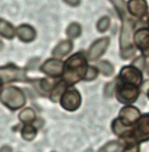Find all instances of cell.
<instances>
[{
    "label": "cell",
    "instance_id": "8",
    "mask_svg": "<svg viewBox=\"0 0 149 152\" xmlns=\"http://www.w3.org/2000/svg\"><path fill=\"white\" fill-rule=\"evenodd\" d=\"M140 95L139 87L131 85H120L117 88V99L123 104H131L137 100Z\"/></svg>",
    "mask_w": 149,
    "mask_h": 152
},
{
    "label": "cell",
    "instance_id": "18",
    "mask_svg": "<svg viewBox=\"0 0 149 152\" xmlns=\"http://www.w3.org/2000/svg\"><path fill=\"white\" fill-rule=\"evenodd\" d=\"M66 85L63 82H60L58 84H56V86L54 87V89L52 90V92L49 96V99L53 101V102H56L58 101V99L63 96L65 91H66Z\"/></svg>",
    "mask_w": 149,
    "mask_h": 152
},
{
    "label": "cell",
    "instance_id": "13",
    "mask_svg": "<svg viewBox=\"0 0 149 152\" xmlns=\"http://www.w3.org/2000/svg\"><path fill=\"white\" fill-rule=\"evenodd\" d=\"M129 12L138 18L144 17L148 12V4L144 0H132L127 3Z\"/></svg>",
    "mask_w": 149,
    "mask_h": 152
},
{
    "label": "cell",
    "instance_id": "12",
    "mask_svg": "<svg viewBox=\"0 0 149 152\" xmlns=\"http://www.w3.org/2000/svg\"><path fill=\"white\" fill-rule=\"evenodd\" d=\"M134 43L145 55L149 54V29L140 28L134 34Z\"/></svg>",
    "mask_w": 149,
    "mask_h": 152
},
{
    "label": "cell",
    "instance_id": "31",
    "mask_svg": "<svg viewBox=\"0 0 149 152\" xmlns=\"http://www.w3.org/2000/svg\"><path fill=\"white\" fill-rule=\"evenodd\" d=\"M65 2L68 3V4H71V5H77L80 3V1H65Z\"/></svg>",
    "mask_w": 149,
    "mask_h": 152
},
{
    "label": "cell",
    "instance_id": "26",
    "mask_svg": "<svg viewBox=\"0 0 149 152\" xmlns=\"http://www.w3.org/2000/svg\"><path fill=\"white\" fill-rule=\"evenodd\" d=\"M145 65H146V60L143 56H139L137 57L133 62H132V66L135 67L136 69H138L139 70H142L144 69L145 68Z\"/></svg>",
    "mask_w": 149,
    "mask_h": 152
},
{
    "label": "cell",
    "instance_id": "1",
    "mask_svg": "<svg viewBox=\"0 0 149 152\" xmlns=\"http://www.w3.org/2000/svg\"><path fill=\"white\" fill-rule=\"evenodd\" d=\"M88 69L85 55L78 52L71 56L63 64V82L66 86H72L84 79Z\"/></svg>",
    "mask_w": 149,
    "mask_h": 152
},
{
    "label": "cell",
    "instance_id": "15",
    "mask_svg": "<svg viewBox=\"0 0 149 152\" xmlns=\"http://www.w3.org/2000/svg\"><path fill=\"white\" fill-rule=\"evenodd\" d=\"M72 48H73V43L70 41L66 40L63 42H61L54 48L53 55L56 57H63L72 50Z\"/></svg>",
    "mask_w": 149,
    "mask_h": 152
},
{
    "label": "cell",
    "instance_id": "34",
    "mask_svg": "<svg viewBox=\"0 0 149 152\" xmlns=\"http://www.w3.org/2000/svg\"><path fill=\"white\" fill-rule=\"evenodd\" d=\"M148 99H149V89H148Z\"/></svg>",
    "mask_w": 149,
    "mask_h": 152
},
{
    "label": "cell",
    "instance_id": "9",
    "mask_svg": "<svg viewBox=\"0 0 149 152\" xmlns=\"http://www.w3.org/2000/svg\"><path fill=\"white\" fill-rule=\"evenodd\" d=\"M140 117V112L139 109L135 107L128 106L120 110L119 117L118 119L125 127L131 128L132 125H134L137 122Z\"/></svg>",
    "mask_w": 149,
    "mask_h": 152
},
{
    "label": "cell",
    "instance_id": "27",
    "mask_svg": "<svg viewBox=\"0 0 149 152\" xmlns=\"http://www.w3.org/2000/svg\"><path fill=\"white\" fill-rule=\"evenodd\" d=\"M116 7V9L118 10V13L123 16L125 14V8H124V5H125V2L124 1H113L112 2Z\"/></svg>",
    "mask_w": 149,
    "mask_h": 152
},
{
    "label": "cell",
    "instance_id": "22",
    "mask_svg": "<svg viewBox=\"0 0 149 152\" xmlns=\"http://www.w3.org/2000/svg\"><path fill=\"white\" fill-rule=\"evenodd\" d=\"M98 70H100L105 76L109 77V76H111L114 72V67L113 65L109 63L108 61H101L98 63L97 64V68Z\"/></svg>",
    "mask_w": 149,
    "mask_h": 152
},
{
    "label": "cell",
    "instance_id": "2",
    "mask_svg": "<svg viewBox=\"0 0 149 152\" xmlns=\"http://www.w3.org/2000/svg\"><path fill=\"white\" fill-rule=\"evenodd\" d=\"M0 100L11 110H18L25 104V96L21 89L16 86H9L1 91Z\"/></svg>",
    "mask_w": 149,
    "mask_h": 152
},
{
    "label": "cell",
    "instance_id": "32",
    "mask_svg": "<svg viewBox=\"0 0 149 152\" xmlns=\"http://www.w3.org/2000/svg\"><path fill=\"white\" fill-rule=\"evenodd\" d=\"M3 47H4V43L2 42V41H0V50L3 48Z\"/></svg>",
    "mask_w": 149,
    "mask_h": 152
},
{
    "label": "cell",
    "instance_id": "33",
    "mask_svg": "<svg viewBox=\"0 0 149 152\" xmlns=\"http://www.w3.org/2000/svg\"><path fill=\"white\" fill-rule=\"evenodd\" d=\"M147 72H148V74L149 75V64L148 65V67H147Z\"/></svg>",
    "mask_w": 149,
    "mask_h": 152
},
{
    "label": "cell",
    "instance_id": "23",
    "mask_svg": "<svg viewBox=\"0 0 149 152\" xmlns=\"http://www.w3.org/2000/svg\"><path fill=\"white\" fill-rule=\"evenodd\" d=\"M121 148V144L118 141H111L104 145L98 152H118Z\"/></svg>",
    "mask_w": 149,
    "mask_h": 152
},
{
    "label": "cell",
    "instance_id": "6",
    "mask_svg": "<svg viewBox=\"0 0 149 152\" xmlns=\"http://www.w3.org/2000/svg\"><path fill=\"white\" fill-rule=\"evenodd\" d=\"M118 77L124 85H131L139 87L142 83L141 71L132 65L123 67L120 70Z\"/></svg>",
    "mask_w": 149,
    "mask_h": 152
},
{
    "label": "cell",
    "instance_id": "30",
    "mask_svg": "<svg viewBox=\"0 0 149 152\" xmlns=\"http://www.w3.org/2000/svg\"><path fill=\"white\" fill-rule=\"evenodd\" d=\"M0 152H12V148L9 146H3L0 149Z\"/></svg>",
    "mask_w": 149,
    "mask_h": 152
},
{
    "label": "cell",
    "instance_id": "20",
    "mask_svg": "<svg viewBox=\"0 0 149 152\" xmlns=\"http://www.w3.org/2000/svg\"><path fill=\"white\" fill-rule=\"evenodd\" d=\"M37 134V129L31 124H26L23 127L21 130L22 137L26 141H32Z\"/></svg>",
    "mask_w": 149,
    "mask_h": 152
},
{
    "label": "cell",
    "instance_id": "11",
    "mask_svg": "<svg viewBox=\"0 0 149 152\" xmlns=\"http://www.w3.org/2000/svg\"><path fill=\"white\" fill-rule=\"evenodd\" d=\"M41 70L50 77H58L63 75V63L59 59H48L41 67Z\"/></svg>",
    "mask_w": 149,
    "mask_h": 152
},
{
    "label": "cell",
    "instance_id": "21",
    "mask_svg": "<svg viewBox=\"0 0 149 152\" xmlns=\"http://www.w3.org/2000/svg\"><path fill=\"white\" fill-rule=\"evenodd\" d=\"M82 32L81 26L78 23H72L67 28V35L70 39L77 38Z\"/></svg>",
    "mask_w": 149,
    "mask_h": 152
},
{
    "label": "cell",
    "instance_id": "14",
    "mask_svg": "<svg viewBox=\"0 0 149 152\" xmlns=\"http://www.w3.org/2000/svg\"><path fill=\"white\" fill-rule=\"evenodd\" d=\"M17 35L24 42H31L36 37V32L34 28L29 25L24 24L17 28Z\"/></svg>",
    "mask_w": 149,
    "mask_h": 152
},
{
    "label": "cell",
    "instance_id": "3",
    "mask_svg": "<svg viewBox=\"0 0 149 152\" xmlns=\"http://www.w3.org/2000/svg\"><path fill=\"white\" fill-rule=\"evenodd\" d=\"M126 139L134 143L149 141V113L140 115L135 126L130 129Z\"/></svg>",
    "mask_w": 149,
    "mask_h": 152
},
{
    "label": "cell",
    "instance_id": "35",
    "mask_svg": "<svg viewBox=\"0 0 149 152\" xmlns=\"http://www.w3.org/2000/svg\"><path fill=\"white\" fill-rule=\"evenodd\" d=\"M148 25H149V15H148Z\"/></svg>",
    "mask_w": 149,
    "mask_h": 152
},
{
    "label": "cell",
    "instance_id": "25",
    "mask_svg": "<svg viewBox=\"0 0 149 152\" xmlns=\"http://www.w3.org/2000/svg\"><path fill=\"white\" fill-rule=\"evenodd\" d=\"M98 76V69L96 67H88V69L86 71L84 80L86 81H92L97 78Z\"/></svg>",
    "mask_w": 149,
    "mask_h": 152
},
{
    "label": "cell",
    "instance_id": "4",
    "mask_svg": "<svg viewBox=\"0 0 149 152\" xmlns=\"http://www.w3.org/2000/svg\"><path fill=\"white\" fill-rule=\"evenodd\" d=\"M133 22L130 20H125L123 21L121 33H120V49H121V56L125 60L130 58L134 55V48L132 43V31H133Z\"/></svg>",
    "mask_w": 149,
    "mask_h": 152
},
{
    "label": "cell",
    "instance_id": "16",
    "mask_svg": "<svg viewBox=\"0 0 149 152\" xmlns=\"http://www.w3.org/2000/svg\"><path fill=\"white\" fill-rule=\"evenodd\" d=\"M0 35L9 40L12 39L15 35L14 27L3 19H0Z\"/></svg>",
    "mask_w": 149,
    "mask_h": 152
},
{
    "label": "cell",
    "instance_id": "17",
    "mask_svg": "<svg viewBox=\"0 0 149 152\" xmlns=\"http://www.w3.org/2000/svg\"><path fill=\"white\" fill-rule=\"evenodd\" d=\"M35 117H36L35 112L31 107H26V108L23 109L19 114L20 121L25 124H31L32 122L34 121Z\"/></svg>",
    "mask_w": 149,
    "mask_h": 152
},
{
    "label": "cell",
    "instance_id": "7",
    "mask_svg": "<svg viewBox=\"0 0 149 152\" xmlns=\"http://www.w3.org/2000/svg\"><path fill=\"white\" fill-rule=\"evenodd\" d=\"M82 98L79 91L75 88H70L65 91L61 97V106L65 110L73 112L79 108Z\"/></svg>",
    "mask_w": 149,
    "mask_h": 152
},
{
    "label": "cell",
    "instance_id": "36",
    "mask_svg": "<svg viewBox=\"0 0 149 152\" xmlns=\"http://www.w3.org/2000/svg\"><path fill=\"white\" fill-rule=\"evenodd\" d=\"M0 89H1V86H0Z\"/></svg>",
    "mask_w": 149,
    "mask_h": 152
},
{
    "label": "cell",
    "instance_id": "19",
    "mask_svg": "<svg viewBox=\"0 0 149 152\" xmlns=\"http://www.w3.org/2000/svg\"><path fill=\"white\" fill-rule=\"evenodd\" d=\"M34 86L38 89L40 88L41 91L43 92H47L54 89V87L56 86V83L55 81H51L47 78H42V79H39L38 81H36Z\"/></svg>",
    "mask_w": 149,
    "mask_h": 152
},
{
    "label": "cell",
    "instance_id": "5",
    "mask_svg": "<svg viewBox=\"0 0 149 152\" xmlns=\"http://www.w3.org/2000/svg\"><path fill=\"white\" fill-rule=\"evenodd\" d=\"M29 78L26 77L25 70L17 66L10 65L0 67V83L10 82H28Z\"/></svg>",
    "mask_w": 149,
    "mask_h": 152
},
{
    "label": "cell",
    "instance_id": "29",
    "mask_svg": "<svg viewBox=\"0 0 149 152\" xmlns=\"http://www.w3.org/2000/svg\"><path fill=\"white\" fill-rule=\"evenodd\" d=\"M115 85H116L115 82H110V83H108L106 86H105V93L106 96H108V97H110L111 96V94L113 93V91L115 89Z\"/></svg>",
    "mask_w": 149,
    "mask_h": 152
},
{
    "label": "cell",
    "instance_id": "24",
    "mask_svg": "<svg viewBox=\"0 0 149 152\" xmlns=\"http://www.w3.org/2000/svg\"><path fill=\"white\" fill-rule=\"evenodd\" d=\"M110 24V18L107 17V16H105V17L101 18V19L98 20L97 25V30H98L100 33H104V32H105L107 29L109 28Z\"/></svg>",
    "mask_w": 149,
    "mask_h": 152
},
{
    "label": "cell",
    "instance_id": "28",
    "mask_svg": "<svg viewBox=\"0 0 149 152\" xmlns=\"http://www.w3.org/2000/svg\"><path fill=\"white\" fill-rule=\"evenodd\" d=\"M122 152H140V145L138 143L131 142Z\"/></svg>",
    "mask_w": 149,
    "mask_h": 152
},
{
    "label": "cell",
    "instance_id": "10",
    "mask_svg": "<svg viewBox=\"0 0 149 152\" xmlns=\"http://www.w3.org/2000/svg\"><path fill=\"white\" fill-rule=\"evenodd\" d=\"M110 44V38L104 37L97 41H96L92 44L89 49L88 56L90 61H96L99 59L106 51L107 48Z\"/></svg>",
    "mask_w": 149,
    "mask_h": 152
}]
</instances>
